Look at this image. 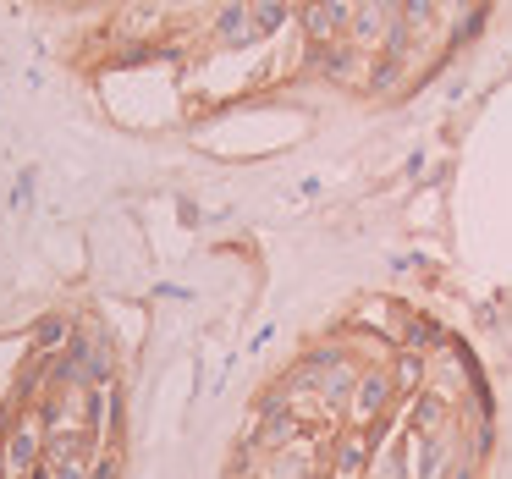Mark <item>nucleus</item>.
<instances>
[{"label": "nucleus", "instance_id": "f257e3e1", "mask_svg": "<svg viewBox=\"0 0 512 479\" xmlns=\"http://www.w3.org/2000/svg\"><path fill=\"white\" fill-rule=\"evenodd\" d=\"M397 386H391V369L386 364H369L364 375H358V386H353V397L342 402V413H347V424L353 430H380V424L391 419V408H397Z\"/></svg>", "mask_w": 512, "mask_h": 479}, {"label": "nucleus", "instance_id": "f03ea898", "mask_svg": "<svg viewBox=\"0 0 512 479\" xmlns=\"http://www.w3.org/2000/svg\"><path fill=\"white\" fill-rule=\"evenodd\" d=\"M369 457H375V430H336L331 441L320 446V468L325 479H364L369 474Z\"/></svg>", "mask_w": 512, "mask_h": 479}, {"label": "nucleus", "instance_id": "7ed1b4c3", "mask_svg": "<svg viewBox=\"0 0 512 479\" xmlns=\"http://www.w3.org/2000/svg\"><path fill=\"white\" fill-rule=\"evenodd\" d=\"M309 72L325 83H358L369 72V50H358L347 34L336 39H314L309 45Z\"/></svg>", "mask_w": 512, "mask_h": 479}, {"label": "nucleus", "instance_id": "20e7f679", "mask_svg": "<svg viewBox=\"0 0 512 479\" xmlns=\"http://www.w3.org/2000/svg\"><path fill=\"white\" fill-rule=\"evenodd\" d=\"M408 479H441L457 463V441L452 430H408Z\"/></svg>", "mask_w": 512, "mask_h": 479}, {"label": "nucleus", "instance_id": "39448f33", "mask_svg": "<svg viewBox=\"0 0 512 479\" xmlns=\"http://www.w3.org/2000/svg\"><path fill=\"white\" fill-rule=\"evenodd\" d=\"M397 23V0H358L353 23H347V39H353L358 50H369L375 56L380 45H386V28Z\"/></svg>", "mask_w": 512, "mask_h": 479}, {"label": "nucleus", "instance_id": "423d86ee", "mask_svg": "<svg viewBox=\"0 0 512 479\" xmlns=\"http://www.w3.org/2000/svg\"><path fill=\"white\" fill-rule=\"evenodd\" d=\"M215 45H221V50L259 45V28H254V12H248V0H226L221 12H215Z\"/></svg>", "mask_w": 512, "mask_h": 479}, {"label": "nucleus", "instance_id": "0eeeda50", "mask_svg": "<svg viewBox=\"0 0 512 479\" xmlns=\"http://www.w3.org/2000/svg\"><path fill=\"white\" fill-rule=\"evenodd\" d=\"M452 413H457V402L446 397L441 386H424V391L408 397V430H446Z\"/></svg>", "mask_w": 512, "mask_h": 479}, {"label": "nucleus", "instance_id": "6e6552de", "mask_svg": "<svg viewBox=\"0 0 512 479\" xmlns=\"http://www.w3.org/2000/svg\"><path fill=\"white\" fill-rule=\"evenodd\" d=\"M424 380H430V353H413V347H391V386H397V397L408 402L413 391H424Z\"/></svg>", "mask_w": 512, "mask_h": 479}, {"label": "nucleus", "instance_id": "1a4fd4ad", "mask_svg": "<svg viewBox=\"0 0 512 479\" xmlns=\"http://www.w3.org/2000/svg\"><path fill=\"white\" fill-rule=\"evenodd\" d=\"M155 28H160V6H155V0H127L116 34H122L127 45H155Z\"/></svg>", "mask_w": 512, "mask_h": 479}, {"label": "nucleus", "instance_id": "9d476101", "mask_svg": "<svg viewBox=\"0 0 512 479\" xmlns=\"http://www.w3.org/2000/svg\"><path fill=\"white\" fill-rule=\"evenodd\" d=\"M298 23H303V34H309V45H314V39L347 34V17L336 12L331 0H303V6H298Z\"/></svg>", "mask_w": 512, "mask_h": 479}, {"label": "nucleus", "instance_id": "9b49d317", "mask_svg": "<svg viewBox=\"0 0 512 479\" xmlns=\"http://www.w3.org/2000/svg\"><path fill=\"white\" fill-rule=\"evenodd\" d=\"M72 325H78V320H67L61 309H56V314H45V320L34 325V353H39V358H56L61 347L72 342Z\"/></svg>", "mask_w": 512, "mask_h": 479}, {"label": "nucleus", "instance_id": "f8f14e48", "mask_svg": "<svg viewBox=\"0 0 512 479\" xmlns=\"http://www.w3.org/2000/svg\"><path fill=\"white\" fill-rule=\"evenodd\" d=\"M402 72H408V61H397V56H369V72H364V89L369 94H391L402 83Z\"/></svg>", "mask_w": 512, "mask_h": 479}, {"label": "nucleus", "instance_id": "ddd939ff", "mask_svg": "<svg viewBox=\"0 0 512 479\" xmlns=\"http://www.w3.org/2000/svg\"><path fill=\"white\" fill-rule=\"evenodd\" d=\"M364 479H408V441H391L369 457V474Z\"/></svg>", "mask_w": 512, "mask_h": 479}, {"label": "nucleus", "instance_id": "4468645a", "mask_svg": "<svg viewBox=\"0 0 512 479\" xmlns=\"http://www.w3.org/2000/svg\"><path fill=\"white\" fill-rule=\"evenodd\" d=\"M248 12H254L259 39H270V34H281V28L292 23V0H248Z\"/></svg>", "mask_w": 512, "mask_h": 479}, {"label": "nucleus", "instance_id": "2eb2a0df", "mask_svg": "<svg viewBox=\"0 0 512 479\" xmlns=\"http://www.w3.org/2000/svg\"><path fill=\"white\" fill-rule=\"evenodd\" d=\"M435 17H441V0H397V23L413 28L419 39L435 28Z\"/></svg>", "mask_w": 512, "mask_h": 479}, {"label": "nucleus", "instance_id": "dca6fc26", "mask_svg": "<svg viewBox=\"0 0 512 479\" xmlns=\"http://www.w3.org/2000/svg\"><path fill=\"white\" fill-rule=\"evenodd\" d=\"M34 188H39V171L28 166L23 177L12 182V210H34Z\"/></svg>", "mask_w": 512, "mask_h": 479}, {"label": "nucleus", "instance_id": "f3484780", "mask_svg": "<svg viewBox=\"0 0 512 479\" xmlns=\"http://www.w3.org/2000/svg\"><path fill=\"white\" fill-rule=\"evenodd\" d=\"M441 479H479V463H474V457H463V452H457V463L446 468Z\"/></svg>", "mask_w": 512, "mask_h": 479}, {"label": "nucleus", "instance_id": "a211bd4d", "mask_svg": "<svg viewBox=\"0 0 512 479\" xmlns=\"http://www.w3.org/2000/svg\"><path fill=\"white\" fill-rule=\"evenodd\" d=\"M50 6H67V12H78V6H94V0H50Z\"/></svg>", "mask_w": 512, "mask_h": 479}]
</instances>
